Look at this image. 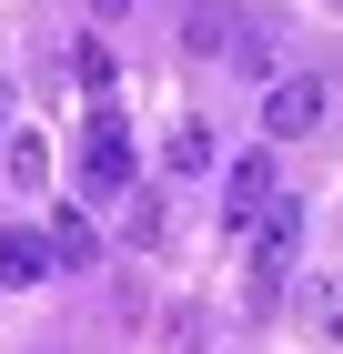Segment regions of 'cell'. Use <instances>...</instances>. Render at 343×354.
I'll return each instance as SVG.
<instances>
[{"label":"cell","instance_id":"30bf717a","mask_svg":"<svg viewBox=\"0 0 343 354\" xmlns=\"http://www.w3.org/2000/svg\"><path fill=\"white\" fill-rule=\"evenodd\" d=\"M182 41L202 61H222V51H233V0H192V30H182Z\"/></svg>","mask_w":343,"mask_h":354},{"label":"cell","instance_id":"8992f818","mask_svg":"<svg viewBox=\"0 0 343 354\" xmlns=\"http://www.w3.org/2000/svg\"><path fill=\"white\" fill-rule=\"evenodd\" d=\"M30 283H51V243L30 223H0V294H30Z\"/></svg>","mask_w":343,"mask_h":354},{"label":"cell","instance_id":"7a4b0ae2","mask_svg":"<svg viewBox=\"0 0 343 354\" xmlns=\"http://www.w3.org/2000/svg\"><path fill=\"white\" fill-rule=\"evenodd\" d=\"M323 122H333V82L323 71H273L263 82V132L273 142H313Z\"/></svg>","mask_w":343,"mask_h":354},{"label":"cell","instance_id":"5b68a950","mask_svg":"<svg viewBox=\"0 0 343 354\" xmlns=\"http://www.w3.org/2000/svg\"><path fill=\"white\" fill-rule=\"evenodd\" d=\"M293 314H303L313 344L343 354V263H333V273H293Z\"/></svg>","mask_w":343,"mask_h":354},{"label":"cell","instance_id":"52a82bcc","mask_svg":"<svg viewBox=\"0 0 343 354\" xmlns=\"http://www.w3.org/2000/svg\"><path fill=\"white\" fill-rule=\"evenodd\" d=\"M41 243H51V273H81V263H101V233H91V213H81V203H61Z\"/></svg>","mask_w":343,"mask_h":354},{"label":"cell","instance_id":"3957f363","mask_svg":"<svg viewBox=\"0 0 343 354\" xmlns=\"http://www.w3.org/2000/svg\"><path fill=\"white\" fill-rule=\"evenodd\" d=\"M283 203V172H273V152H233V172H222V233H253V223Z\"/></svg>","mask_w":343,"mask_h":354},{"label":"cell","instance_id":"9c48e42d","mask_svg":"<svg viewBox=\"0 0 343 354\" xmlns=\"http://www.w3.org/2000/svg\"><path fill=\"white\" fill-rule=\"evenodd\" d=\"M233 61L253 71V82H273V71H293V61H283V21H242V30H233Z\"/></svg>","mask_w":343,"mask_h":354},{"label":"cell","instance_id":"4fadbf2b","mask_svg":"<svg viewBox=\"0 0 343 354\" xmlns=\"http://www.w3.org/2000/svg\"><path fill=\"white\" fill-rule=\"evenodd\" d=\"M101 10H132V0H101Z\"/></svg>","mask_w":343,"mask_h":354},{"label":"cell","instance_id":"ba28073f","mask_svg":"<svg viewBox=\"0 0 343 354\" xmlns=\"http://www.w3.org/2000/svg\"><path fill=\"white\" fill-rule=\"evenodd\" d=\"M0 183H10V192H41V183H51V142H41V132H10V142H0Z\"/></svg>","mask_w":343,"mask_h":354},{"label":"cell","instance_id":"8fae6325","mask_svg":"<svg viewBox=\"0 0 343 354\" xmlns=\"http://www.w3.org/2000/svg\"><path fill=\"white\" fill-rule=\"evenodd\" d=\"M161 172H182V183H192V172H212V132H202V122H172V142H161Z\"/></svg>","mask_w":343,"mask_h":354},{"label":"cell","instance_id":"277c9868","mask_svg":"<svg viewBox=\"0 0 343 354\" xmlns=\"http://www.w3.org/2000/svg\"><path fill=\"white\" fill-rule=\"evenodd\" d=\"M81 192L91 203L132 192V132H121V111H91V132H81Z\"/></svg>","mask_w":343,"mask_h":354},{"label":"cell","instance_id":"6da1fadb","mask_svg":"<svg viewBox=\"0 0 343 354\" xmlns=\"http://www.w3.org/2000/svg\"><path fill=\"white\" fill-rule=\"evenodd\" d=\"M242 243H253V283H242V304H253V314H273V304L293 294V273H303V203L283 192V203H273Z\"/></svg>","mask_w":343,"mask_h":354},{"label":"cell","instance_id":"7c38bea8","mask_svg":"<svg viewBox=\"0 0 343 354\" xmlns=\"http://www.w3.org/2000/svg\"><path fill=\"white\" fill-rule=\"evenodd\" d=\"M121 243H161V192L132 183V213H121Z\"/></svg>","mask_w":343,"mask_h":354}]
</instances>
